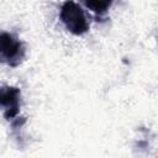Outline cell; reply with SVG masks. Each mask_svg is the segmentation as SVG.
Returning a JSON list of instances; mask_svg holds the SVG:
<instances>
[{"label":"cell","instance_id":"obj_4","mask_svg":"<svg viewBox=\"0 0 158 158\" xmlns=\"http://www.w3.org/2000/svg\"><path fill=\"white\" fill-rule=\"evenodd\" d=\"M85 4L93 12L102 15L112 6L114 0H85Z\"/></svg>","mask_w":158,"mask_h":158},{"label":"cell","instance_id":"obj_2","mask_svg":"<svg viewBox=\"0 0 158 158\" xmlns=\"http://www.w3.org/2000/svg\"><path fill=\"white\" fill-rule=\"evenodd\" d=\"M26 57L22 41L10 32H0V63L11 68L19 67Z\"/></svg>","mask_w":158,"mask_h":158},{"label":"cell","instance_id":"obj_3","mask_svg":"<svg viewBox=\"0 0 158 158\" xmlns=\"http://www.w3.org/2000/svg\"><path fill=\"white\" fill-rule=\"evenodd\" d=\"M21 105V90L16 86L2 85L0 86V109L4 117L12 123L19 116Z\"/></svg>","mask_w":158,"mask_h":158},{"label":"cell","instance_id":"obj_1","mask_svg":"<svg viewBox=\"0 0 158 158\" xmlns=\"http://www.w3.org/2000/svg\"><path fill=\"white\" fill-rule=\"evenodd\" d=\"M59 19L64 27L74 36H81L89 31V23L83 9L73 0H67L62 4Z\"/></svg>","mask_w":158,"mask_h":158}]
</instances>
